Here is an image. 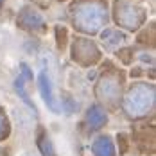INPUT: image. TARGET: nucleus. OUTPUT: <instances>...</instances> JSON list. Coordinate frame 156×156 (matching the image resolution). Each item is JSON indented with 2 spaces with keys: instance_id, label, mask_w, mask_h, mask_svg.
Returning <instances> with one entry per match:
<instances>
[{
  "instance_id": "obj_1",
  "label": "nucleus",
  "mask_w": 156,
  "mask_h": 156,
  "mask_svg": "<svg viewBox=\"0 0 156 156\" xmlns=\"http://www.w3.org/2000/svg\"><path fill=\"white\" fill-rule=\"evenodd\" d=\"M40 81H41V92H43V97L48 104H52V95H50V88H48V79L45 76V72L40 76Z\"/></svg>"
}]
</instances>
